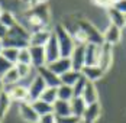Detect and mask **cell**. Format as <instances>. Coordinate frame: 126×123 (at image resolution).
<instances>
[{"label":"cell","instance_id":"2","mask_svg":"<svg viewBox=\"0 0 126 123\" xmlns=\"http://www.w3.org/2000/svg\"><path fill=\"white\" fill-rule=\"evenodd\" d=\"M29 38H31L29 31L22 23L17 22L15 26L7 29V33L1 39V42H3L4 48L22 49V48H28L29 46Z\"/></svg>","mask_w":126,"mask_h":123},{"label":"cell","instance_id":"30","mask_svg":"<svg viewBox=\"0 0 126 123\" xmlns=\"http://www.w3.org/2000/svg\"><path fill=\"white\" fill-rule=\"evenodd\" d=\"M0 22L4 25L7 29L9 28H12V26H15V25L17 23V19H16V15L12 12H3V15L0 16Z\"/></svg>","mask_w":126,"mask_h":123},{"label":"cell","instance_id":"14","mask_svg":"<svg viewBox=\"0 0 126 123\" xmlns=\"http://www.w3.org/2000/svg\"><path fill=\"white\" fill-rule=\"evenodd\" d=\"M120 36H122V29L114 26V25H109L106 28V31L103 32V41L104 44H109V45H116L119 41H120Z\"/></svg>","mask_w":126,"mask_h":123},{"label":"cell","instance_id":"17","mask_svg":"<svg viewBox=\"0 0 126 123\" xmlns=\"http://www.w3.org/2000/svg\"><path fill=\"white\" fill-rule=\"evenodd\" d=\"M99 55H100V45L87 44L86 45V65H99Z\"/></svg>","mask_w":126,"mask_h":123},{"label":"cell","instance_id":"44","mask_svg":"<svg viewBox=\"0 0 126 123\" xmlns=\"http://www.w3.org/2000/svg\"><path fill=\"white\" fill-rule=\"evenodd\" d=\"M22 1H23L25 4H29V1H31V0H22Z\"/></svg>","mask_w":126,"mask_h":123},{"label":"cell","instance_id":"35","mask_svg":"<svg viewBox=\"0 0 126 123\" xmlns=\"http://www.w3.org/2000/svg\"><path fill=\"white\" fill-rule=\"evenodd\" d=\"M57 117V116H55ZM81 119H78L76 116H63V117H57L55 119V123H78Z\"/></svg>","mask_w":126,"mask_h":123},{"label":"cell","instance_id":"31","mask_svg":"<svg viewBox=\"0 0 126 123\" xmlns=\"http://www.w3.org/2000/svg\"><path fill=\"white\" fill-rule=\"evenodd\" d=\"M87 81L88 80L86 77H83V75L80 77V80L73 86V94H74V97H81V96H83V91H84V88H86Z\"/></svg>","mask_w":126,"mask_h":123},{"label":"cell","instance_id":"3","mask_svg":"<svg viewBox=\"0 0 126 123\" xmlns=\"http://www.w3.org/2000/svg\"><path fill=\"white\" fill-rule=\"evenodd\" d=\"M54 33H55L57 41H58V46H60L61 57L70 58L71 52H73L74 48H76V44H74L71 35L68 33V31H67L61 23H58L55 28H54Z\"/></svg>","mask_w":126,"mask_h":123},{"label":"cell","instance_id":"18","mask_svg":"<svg viewBox=\"0 0 126 123\" xmlns=\"http://www.w3.org/2000/svg\"><path fill=\"white\" fill-rule=\"evenodd\" d=\"M107 16H109V20H110V25H114L120 29L126 28V15L122 12H119L116 7H109L107 9Z\"/></svg>","mask_w":126,"mask_h":123},{"label":"cell","instance_id":"20","mask_svg":"<svg viewBox=\"0 0 126 123\" xmlns=\"http://www.w3.org/2000/svg\"><path fill=\"white\" fill-rule=\"evenodd\" d=\"M83 100L86 101V104H93V103H97L99 101V94H97V88L94 86V83L91 81H87L86 84V88L83 91Z\"/></svg>","mask_w":126,"mask_h":123},{"label":"cell","instance_id":"38","mask_svg":"<svg viewBox=\"0 0 126 123\" xmlns=\"http://www.w3.org/2000/svg\"><path fill=\"white\" fill-rule=\"evenodd\" d=\"M113 7H116L119 12L125 13L126 15V0H116L113 4Z\"/></svg>","mask_w":126,"mask_h":123},{"label":"cell","instance_id":"8","mask_svg":"<svg viewBox=\"0 0 126 123\" xmlns=\"http://www.w3.org/2000/svg\"><path fill=\"white\" fill-rule=\"evenodd\" d=\"M7 91V94L10 96L12 101H17V103H23V101H29V91L28 87L22 86V84H15L7 88H4Z\"/></svg>","mask_w":126,"mask_h":123},{"label":"cell","instance_id":"19","mask_svg":"<svg viewBox=\"0 0 126 123\" xmlns=\"http://www.w3.org/2000/svg\"><path fill=\"white\" fill-rule=\"evenodd\" d=\"M81 74H83V77L87 78L88 81L94 83L96 80H99V78L103 77L104 71L101 70L99 65H84V68L81 70Z\"/></svg>","mask_w":126,"mask_h":123},{"label":"cell","instance_id":"13","mask_svg":"<svg viewBox=\"0 0 126 123\" xmlns=\"http://www.w3.org/2000/svg\"><path fill=\"white\" fill-rule=\"evenodd\" d=\"M29 52H31L32 67L39 68L42 65H47V55H45L44 46H29Z\"/></svg>","mask_w":126,"mask_h":123},{"label":"cell","instance_id":"11","mask_svg":"<svg viewBox=\"0 0 126 123\" xmlns=\"http://www.w3.org/2000/svg\"><path fill=\"white\" fill-rule=\"evenodd\" d=\"M45 88H47L45 81H44L39 75H36V77L31 81L29 87H28V91H29V101H35V100L41 98V94L44 93Z\"/></svg>","mask_w":126,"mask_h":123},{"label":"cell","instance_id":"45","mask_svg":"<svg viewBox=\"0 0 126 123\" xmlns=\"http://www.w3.org/2000/svg\"><path fill=\"white\" fill-rule=\"evenodd\" d=\"M78 123H83V122H81V120H80V122H78Z\"/></svg>","mask_w":126,"mask_h":123},{"label":"cell","instance_id":"32","mask_svg":"<svg viewBox=\"0 0 126 123\" xmlns=\"http://www.w3.org/2000/svg\"><path fill=\"white\" fill-rule=\"evenodd\" d=\"M17 64H26V65H32V62H31V52H29V46H28V48L19 49Z\"/></svg>","mask_w":126,"mask_h":123},{"label":"cell","instance_id":"43","mask_svg":"<svg viewBox=\"0 0 126 123\" xmlns=\"http://www.w3.org/2000/svg\"><path fill=\"white\" fill-rule=\"evenodd\" d=\"M3 12H4V9H3V7H1V6H0V16H1V15H3Z\"/></svg>","mask_w":126,"mask_h":123},{"label":"cell","instance_id":"40","mask_svg":"<svg viewBox=\"0 0 126 123\" xmlns=\"http://www.w3.org/2000/svg\"><path fill=\"white\" fill-rule=\"evenodd\" d=\"M47 0H31L29 1V7H33V6H36V4H41V3H45Z\"/></svg>","mask_w":126,"mask_h":123},{"label":"cell","instance_id":"37","mask_svg":"<svg viewBox=\"0 0 126 123\" xmlns=\"http://www.w3.org/2000/svg\"><path fill=\"white\" fill-rule=\"evenodd\" d=\"M55 114L54 113H48V114H44V116H41L39 117L38 123H55Z\"/></svg>","mask_w":126,"mask_h":123},{"label":"cell","instance_id":"41","mask_svg":"<svg viewBox=\"0 0 126 123\" xmlns=\"http://www.w3.org/2000/svg\"><path fill=\"white\" fill-rule=\"evenodd\" d=\"M4 91V84H3V81H1V77H0V94Z\"/></svg>","mask_w":126,"mask_h":123},{"label":"cell","instance_id":"4","mask_svg":"<svg viewBox=\"0 0 126 123\" xmlns=\"http://www.w3.org/2000/svg\"><path fill=\"white\" fill-rule=\"evenodd\" d=\"M77 22H78L81 31H83V33H84V36L87 39V44H94V45H101V44H104V41H103V33H101L93 23L87 22L86 19H77Z\"/></svg>","mask_w":126,"mask_h":123},{"label":"cell","instance_id":"10","mask_svg":"<svg viewBox=\"0 0 126 123\" xmlns=\"http://www.w3.org/2000/svg\"><path fill=\"white\" fill-rule=\"evenodd\" d=\"M47 67H48L54 74H57L58 77H61V75L65 74L67 71L73 70V67H71V60H70V58H65V57H60L58 60L52 61L51 64H47Z\"/></svg>","mask_w":126,"mask_h":123},{"label":"cell","instance_id":"21","mask_svg":"<svg viewBox=\"0 0 126 123\" xmlns=\"http://www.w3.org/2000/svg\"><path fill=\"white\" fill-rule=\"evenodd\" d=\"M52 113H54L57 117L71 116V106H70V101L57 100V101L52 104Z\"/></svg>","mask_w":126,"mask_h":123},{"label":"cell","instance_id":"33","mask_svg":"<svg viewBox=\"0 0 126 123\" xmlns=\"http://www.w3.org/2000/svg\"><path fill=\"white\" fill-rule=\"evenodd\" d=\"M15 67H16V70H17V74H19L20 80L26 78V77L29 75V73L32 71V65H26V64H16Z\"/></svg>","mask_w":126,"mask_h":123},{"label":"cell","instance_id":"23","mask_svg":"<svg viewBox=\"0 0 126 123\" xmlns=\"http://www.w3.org/2000/svg\"><path fill=\"white\" fill-rule=\"evenodd\" d=\"M81 75H83V74H81V71L70 70V71H67L65 74H63V75L60 77V80H61V84H65V86L73 87L77 81L80 80V77H81Z\"/></svg>","mask_w":126,"mask_h":123},{"label":"cell","instance_id":"16","mask_svg":"<svg viewBox=\"0 0 126 123\" xmlns=\"http://www.w3.org/2000/svg\"><path fill=\"white\" fill-rule=\"evenodd\" d=\"M51 31L48 29H42L38 32H32L31 38H29V46H45L48 39L51 36Z\"/></svg>","mask_w":126,"mask_h":123},{"label":"cell","instance_id":"46","mask_svg":"<svg viewBox=\"0 0 126 123\" xmlns=\"http://www.w3.org/2000/svg\"><path fill=\"white\" fill-rule=\"evenodd\" d=\"M0 122H1V120H0Z\"/></svg>","mask_w":126,"mask_h":123},{"label":"cell","instance_id":"29","mask_svg":"<svg viewBox=\"0 0 126 123\" xmlns=\"http://www.w3.org/2000/svg\"><path fill=\"white\" fill-rule=\"evenodd\" d=\"M1 57L6 58L9 62H12L13 65L17 64V57H19V49L17 48H3Z\"/></svg>","mask_w":126,"mask_h":123},{"label":"cell","instance_id":"1","mask_svg":"<svg viewBox=\"0 0 126 123\" xmlns=\"http://www.w3.org/2000/svg\"><path fill=\"white\" fill-rule=\"evenodd\" d=\"M48 22H49L48 6L45 3H41V4H36L25 10L22 25L29 31V33H32V32H38L42 29H48Z\"/></svg>","mask_w":126,"mask_h":123},{"label":"cell","instance_id":"42","mask_svg":"<svg viewBox=\"0 0 126 123\" xmlns=\"http://www.w3.org/2000/svg\"><path fill=\"white\" fill-rule=\"evenodd\" d=\"M3 48H4V46H3V42L0 41V57H1V52H3Z\"/></svg>","mask_w":126,"mask_h":123},{"label":"cell","instance_id":"15","mask_svg":"<svg viewBox=\"0 0 126 123\" xmlns=\"http://www.w3.org/2000/svg\"><path fill=\"white\" fill-rule=\"evenodd\" d=\"M100 113H101V107L97 103H93V104H88L83 117H81V122L83 123H96L100 117Z\"/></svg>","mask_w":126,"mask_h":123},{"label":"cell","instance_id":"6","mask_svg":"<svg viewBox=\"0 0 126 123\" xmlns=\"http://www.w3.org/2000/svg\"><path fill=\"white\" fill-rule=\"evenodd\" d=\"M86 45H76L74 51L71 52L70 55V60H71V67L73 70L76 71H81L86 65Z\"/></svg>","mask_w":126,"mask_h":123},{"label":"cell","instance_id":"36","mask_svg":"<svg viewBox=\"0 0 126 123\" xmlns=\"http://www.w3.org/2000/svg\"><path fill=\"white\" fill-rule=\"evenodd\" d=\"M94 4H97V6H100V7H104V9H109V7H112L114 4V1L116 0H91Z\"/></svg>","mask_w":126,"mask_h":123},{"label":"cell","instance_id":"24","mask_svg":"<svg viewBox=\"0 0 126 123\" xmlns=\"http://www.w3.org/2000/svg\"><path fill=\"white\" fill-rule=\"evenodd\" d=\"M1 81H3V84H4V88H7V87H10V86H15V84H19L20 77H19V74H17L16 67H13L12 70H9L7 73L4 74V75L1 77Z\"/></svg>","mask_w":126,"mask_h":123},{"label":"cell","instance_id":"7","mask_svg":"<svg viewBox=\"0 0 126 123\" xmlns=\"http://www.w3.org/2000/svg\"><path fill=\"white\" fill-rule=\"evenodd\" d=\"M44 48H45V55H47V64H51L52 61H55V60H58L61 57L58 41H57V36H55L54 32L51 33L49 39H48V42H47V45Z\"/></svg>","mask_w":126,"mask_h":123},{"label":"cell","instance_id":"25","mask_svg":"<svg viewBox=\"0 0 126 123\" xmlns=\"http://www.w3.org/2000/svg\"><path fill=\"white\" fill-rule=\"evenodd\" d=\"M31 104L33 106L35 111L38 113V116H44V114H48V113H52V104H48L45 101H42L41 98L35 100V101H31Z\"/></svg>","mask_w":126,"mask_h":123},{"label":"cell","instance_id":"28","mask_svg":"<svg viewBox=\"0 0 126 123\" xmlns=\"http://www.w3.org/2000/svg\"><path fill=\"white\" fill-rule=\"evenodd\" d=\"M57 93H58V100H64V101H71L74 94H73V87L61 84L57 87Z\"/></svg>","mask_w":126,"mask_h":123},{"label":"cell","instance_id":"9","mask_svg":"<svg viewBox=\"0 0 126 123\" xmlns=\"http://www.w3.org/2000/svg\"><path fill=\"white\" fill-rule=\"evenodd\" d=\"M36 71H38L39 77L45 81L47 87H55V88H57V87L61 86V80H60V77H58L57 74L52 73L47 65H42V67L36 68Z\"/></svg>","mask_w":126,"mask_h":123},{"label":"cell","instance_id":"39","mask_svg":"<svg viewBox=\"0 0 126 123\" xmlns=\"http://www.w3.org/2000/svg\"><path fill=\"white\" fill-rule=\"evenodd\" d=\"M6 33H7V28H6L4 25L0 22V41H1L3 38L6 36Z\"/></svg>","mask_w":126,"mask_h":123},{"label":"cell","instance_id":"34","mask_svg":"<svg viewBox=\"0 0 126 123\" xmlns=\"http://www.w3.org/2000/svg\"><path fill=\"white\" fill-rule=\"evenodd\" d=\"M13 67H15V65H13L12 62H9L6 58L0 57V77H3L4 74L9 71V70H12Z\"/></svg>","mask_w":126,"mask_h":123},{"label":"cell","instance_id":"5","mask_svg":"<svg viewBox=\"0 0 126 123\" xmlns=\"http://www.w3.org/2000/svg\"><path fill=\"white\" fill-rule=\"evenodd\" d=\"M113 61V46L109 44H101L100 45V55H99V67L106 73Z\"/></svg>","mask_w":126,"mask_h":123},{"label":"cell","instance_id":"26","mask_svg":"<svg viewBox=\"0 0 126 123\" xmlns=\"http://www.w3.org/2000/svg\"><path fill=\"white\" fill-rule=\"evenodd\" d=\"M10 103H12V98L7 94V91L4 90V91L0 94V120L4 119L6 113L9 110V107H10Z\"/></svg>","mask_w":126,"mask_h":123},{"label":"cell","instance_id":"22","mask_svg":"<svg viewBox=\"0 0 126 123\" xmlns=\"http://www.w3.org/2000/svg\"><path fill=\"white\" fill-rule=\"evenodd\" d=\"M70 106H71V114L78 117V119L83 117L84 111L87 109V104L83 100V97H73V100L70 101Z\"/></svg>","mask_w":126,"mask_h":123},{"label":"cell","instance_id":"27","mask_svg":"<svg viewBox=\"0 0 126 123\" xmlns=\"http://www.w3.org/2000/svg\"><path fill=\"white\" fill-rule=\"evenodd\" d=\"M41 100L48 103V104H54L57 100H58V93H57V88L55 87H47L44 90V93L41 94Z\"/></svg>","mask_w":126,"mask_h":123},{"label":"cell","instance_id":"12","mask_svg":"<svg viewBox=\"0 0 126 123\" xmlns=\"http://www.w3.org/2000/svg\"><path fill=\"white\" fill-rule=\"evenodd\" d=\"M19 114L25 122H29V123H38L39 120L38 113L35 111L33 106L31 104V101L19 103Z\"/></svg>","mask_w":126,"mask_h":123}]
</instances>
